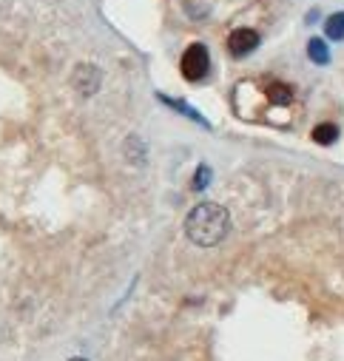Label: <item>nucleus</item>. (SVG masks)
Masks as SVG:
<instances>
[{"label": "nucleus", "mask_w": 344, "mask_h": 361, "mask_svg": "<svg viewBox=\"0 0 344 361\" xmlns=\"http://www.w3.org/2000/svg\"><path fill=\"white\" fill-rule=\"evenodd\" d=\"M231 231V214L216 202H199L185 216V236L197 247L219 245Z\"/></svg>", "instance_id": "obj_1"}, {"label": "nucleus", "mask_w": 344, "mask_h": 361, "mask_svg": "<svg viewBox=\"0 0 344 361\" xmlns=\"http://www.w3.org/2000/svg\"><path fill=\"white\" fill-rule=\"evenodd\" d=\"M324 35L330 40H344V12H336L324 20Z\"/></svg>", "instance_id": "obj_6"}, {"label": "nucleus", "mask_w": 344, "mask_h": 361, "mask_svg": "<svg viewBox=\"0 0 344 361\" xmlns=\"http://www.w3.org/2000/svg\"><path fill=\"white\" fill-rule=\"evenodd\" d=\"M307 57H310L313 63H319V66H327V63H330V51H327V43H324L321 37H313V40L307 43Z\"/></svg>", "instance_id": "obj_5"}, {"label": "nucleus", "mask_w": 344, "mask_h": 361, "mask_svg": "<svg viewBox=\"0 0 344 361\" xmlns=\"http://www.w3.org/2000/svg\"><path fill=\"white\" fill-rule=\"evenodd\" d=\"M208 183H211V168L208 165H199L197 173H194V191H202Z\"/></svg>", "instance_id": "obj_8"}, {"label": "nucleus", "mask_w": 344, "mask_h": 361, "mask_svg": "<svg viewBox=\"0 0 344 361\" xmlns=\"http://www.w3.org/2000/svg\"><path fill=\"white\" fill-rule=\"evenodd\" d=\"M290 88L288 85H271V100L274 103H290Z\"/></svg>", "instance_id": "obj_9"}, {"label": "nucleus", "mask_w": 344, "mask_h": 361, "mask_svg": "<svg viewBox=\"0 0 344 361\" xmlns=\"http://www.w3.org/2000/svg\"><path fill=\"white\" fill-rule=\"evenodd\" d=\"M211 68V57H208V49L202 43H194L188 46V51L183 54V74L185 80H202Z\"/></svg>", "instance_id": "obj_3"}, {"label": "nucleus", "mask_w": 344, "mask_h": 361, "mask_svg": "<svg viewBox=\"0 0 344 361\" xmlns=\"http://www.w3.org/2000/svg\"><path fill=\"white\" fill-rule=\"evenodd\" d=\"M336 137H338V128H336L333 123H324V126H316V128H313V140L321 142V145L336 142Z\"/></svg>", "instance_id": "obj_7"}, {"label": "nucleus", "mask_w": 344, "mask_h": 361, "mask_svg": "<svg viewBox=\"0 0 344 361\" xmlns=\"http://www.w3.org/2000/svg\"><path fill=\"white\" fill-rule=\"evenodd\" d=\"M68 361H89V358H80V355H77V358H68Z\"/></svg>", "instance_id": "obj_10"}, {"label": "nucleus", "mask_w": 344, "mask_h": 361, "mask_svg": "<svg viewBox=\"0 0 344 361\" xmlns=\"http://www.w3.org/2000/svg\"><path fill=\"white\" fill-rule=\"evenodd\" d=\"M71 85H74V92L80 97H94L100 92V85H103V71L92 63H80L71 74Z\"/></svg>", "instance_id": "obj_2"}, {"label": "nucleus", "mask_w": 344, "mask_h": 361, "mask_svg": "<svg viewBox=\"0 0 344 361\" xmlns=\"http://www.w3.org/2000/svg\"><path fill=\"white\" fill-rule=\"evenodd\" d=\"M256 46H259V35H256L253 29H236V32H231V37H228V49H231L233 57H245V54H250Z\"/></svg>", "instance_id": "obj_4"}]
</instances>
